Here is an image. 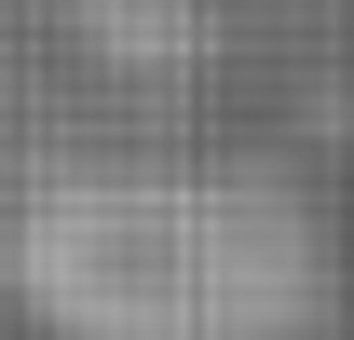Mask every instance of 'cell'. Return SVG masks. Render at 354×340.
Returning <instances> with one entry per match:
<instances>
[{
	"label": "cell",
	"instance_id": "1",
	"mask_svg": "<svg viewBox=\"0 0 354 340\" xmlns=\"http://www.w3.org/2000/svg\"><path fill=\"white\" fill-rule=\"evenodd\" d=\"M0 299L28 340H327L341 232L272 150L109 136L14 177Z\"/></svg>",
	"mask_w": 354,
	"mask_h": 340
}]
</instances>
